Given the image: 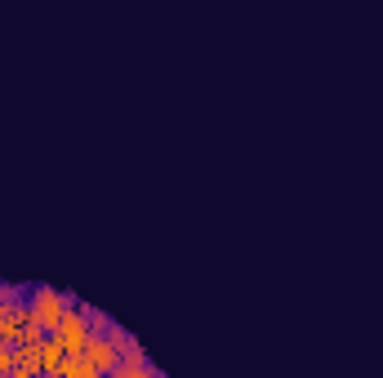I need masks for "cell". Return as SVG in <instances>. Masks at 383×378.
<instances>
[{"instance_id": "obj_1", "label": "cell", "mask_w": 383, "mask_h": 378, "mask_svg": "<svg viewBox=\"0 0 383 378\" xmlns=\"http://www.w3.org/2000/svg\"><path fill=\"white\" fill-rule=\"evenodd\" d=\"M138 347L89 303L0 280V370H129Z\"/></svg>"}]
</instances>
